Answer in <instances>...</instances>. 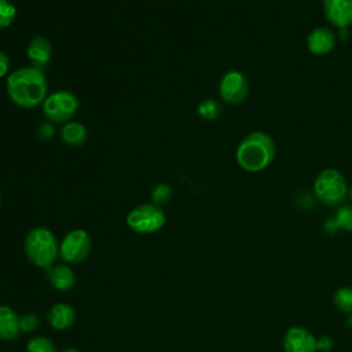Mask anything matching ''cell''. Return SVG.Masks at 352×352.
Masks as SVG:
<instances>
[{"mask_svg":"<svg viewBox=\"0 0 352 352\" xmlns=\"http://www.w3.org/2000/svg\"><path fill=\"white\" fill-rule=\"evenodd\" d=\"M6 88L14 104L32 109L47 98V78L41 69L34 66L19 67L7 76Z\"/></svg>","mask_w":352,"mask_h":352,"instance_id":"cell-1","label":"cell"},{"mask_svg":"<svg viewBox=\"0 0 352 352\" xmlns=\"http://www.w3.org/2000/svg\"><path fill=\"white\" fill-rule=\"evenodd\" d=\"M276 155L274 139L263 132L253 131L248 133L238 144L235 151L236 164L246 172L257 173L267 169Z\"/></svg>","mask_w":352,"mask_h":352,"instance_id":"cell-2","label":"cell"},{"mask_svg":"<svg viewBox=\"0 0 352 352\" xmlns=\"http://www.w3.org/2000/svg\"><path fill=\"white\" fill-rule=\"evenodd\" d=\"M59 246L55 235L45 227L32 228L25 238V253L37 267L48 268L58 257Z\"/></svg>","mask_w":352,"mask_h":352,"instance_id":"cell-3","label":"cell"},{"mask_svg":"<svg viewBox=\"0 0 352 352\" xmlns=\"http://www.w3.org/2000/svg\"><path fill=\"white\" fill-rule=\"evenodd\" d=\"M314 192L324 205H338L348 197L344 175L336 168H324L314 180Z\"/></svg>","mask_w":352,"mask_h":352,"instance_id":"cell-4","label":"cell"},{"mask_svg":"<svg viewBox=\"0 0 352 352\" xmlns=\"http://www.w3.org/2000/svg\"><path fill=\"white\" fill-rule=\"evenodd\" d=\"M78 98L70 91H55L41 103L43 114L52 124L69 122L78 110Z\"/></svg>","mask_w":352,"mask_h":352,"instance_id":"cell-5","label":"cell"},{"mask_svg":"<svg viewBox=\"0 0 352 352\" xmlns=\"http://www.w3.org/2000/svg\"><path fill=\"white\" fill-rule=\"evenodd\" d=\"M126 224L139 234L155 232L165 224V213L155 204H142L128 213Z\"/></svg>","mask_w":352,"mask_h":352,"instance_id":"cell-6","label":"cell"},{"mask_svg":"<svg viewBox=\"0 0 352 352\" xmlns=\"http://www.w3.org/2000/svg\"><path fill=\"white\" fill-rule=\"evenodd\" d=\"M219 94L223 102L236 106L249 95V82L246 76L235 69L227 70L219 84Z\"/></svg>","mask_w":352,"mask_h":352,"instance_id":"cell-7","label":"cell"},{"mask_svg":"<svg viewBox=\"0 0 352 352\" xmlns=\"http://www.w3.org/2000/svg\"><path fill=\"white\" fill-rule=\"evenodd\" d=\"M91 246V236L87 231L73 230L60 243V256L67 263H80L88 257Z\"/></svg>","mask_w":352,"mask_h":352,"instance_id":"cell-8","label":"cell"},{"mask_svg":"<svg viewBox=\"0 0 352 352\" xmlns=\"http://www.w3.org/2000/svg\"><path fill=\"white\" fill-rule=\"evenodd\" d=\"M323 12L333 26L346 29L352 23V0H323Z\"/></svg>","mask_w":352,"mask_h":352,"instance_id":"cell-9","label":"cell"},{"mask_svg":"<svg viewBox=\"0 0 352 352\" xmlns=\"http://www.w3.org/2000/svg\"><path fill=\"white\" fill-rule=\"evenodd\" d=\"M336 33L327 26L312 29L307 36V48L312 55L323 56L331 52L336 47Z\"/></svg>","mask_w":352,"mask_h":352,"instance_id":"cell-10","label":"cell"},{"mask_svg":"<svg viewBox=\"0 0 352 352\" xmlns=\"http://www.w3.org/2000/svg\"><path fill=\"white\" fill-rule=\"evenodd\" d=\"M318 340L304 327H292L283 338L285 352H315Z\"/></svg>","mask_w":352,"mask_h":352,"instance_id":"cell-11","label":"cell"},{"mask_svg":"<svg viewBox=\"0 0 352 352\" xmlns=\"http://www.w3.org/2000/svg\"><path fill=\"white\" fill-rule=\"evenodd\" d=\"M26 55L34 67H44L52 55V44L44 36H34L26 48Z\"/></svg>","mask_w":352,"mask_h":352,"instance_id":"cell-12","label":"cell"},{"mask_svg":"<svg viewBox=\"0 0 352 352\" xmlns=\"http://www.w3.org/2000/svg\"><path fill=\"white\" fill-rule=\"evenodd\" d=\"M74 318H76V312L73 307L66 302L54 304L48 314V322L51 327H54L55 330L67 329L74 322Z\"/></svg>","mask_w":352,"mask_h":352,"instance_id":"cell-13","label":"cell"},{"mask_svg":"<svg viewBox=\"0 0 352 352\" xmlns=\"http://www.w3.org/2000/svg\"><path fill=\"white\" fill-rule=\"evenodd\" d=\"M19 318L16 312L6 305L0 307V338L11 341L19 334Z\"/></svg>","mask_w":352,"mask_h":352,"instance_id":"cell-14","label":"cell"},{"mask_svg":"<svg viewBox=\"0 0 352 352\" xmlns=\"http://www.w3.org/2000/svg\"><path fill=\"white\" fill-rule=\"evenodd\" d=\"M60 139L70 147H80L88 139V131L84 124L78 121L65 122L60 129Z\"/></svg>","mask_w":352,"mask_h":352,"instance_id":"cell-15","label":"cell"},{"mask_svg":"<svg viewBox=\"0 0 352 352\" xmlns=\"http://www.w3.org/2000/svg\"><path fill=\"white\" fill-rule=\"evenodd\" d=\"M48 279L51 285L59 292L70 290L74 286V280H76L73 270L66 264H59L51 268L48 272Z\"/></svg>","mask_w":352,"mask_h":352,"instance_id":"cell-16","label":"cell"},{"mask_svg":"<svg viewBox=\"0 0 352 352\" xmlns=\"http://www.w3.org/2000/svg\"><path fill=\"white\" fill-rule=\"evenodd\" d=\"M197 111L204 120L212 121V120H216L221 114V106L214 99H204L199 102Z\"/></svg>","mask_w":352,"mask_h":352,"instance_id":"cell-17","label":"cell"},{"mask_svg":"<svg viewBox=\"0 0 352 352\" xmlns=\"http://www.w3.org/2000/svg\"><path fill=\"white\" fill-rule=\"evenodd\" d=\"M16 16V8L10 0H0V29L8 28Z\"/></svg>","mask_w":352,"mask_h":352,"instance_id":"cell-18","label":"cell"},{"mask_svg":"<svg viewBox=\"0 0 352 352\" xmlns=\"http://www.w3.org/2000/svg\"><path fill=\"white\" fill-rule=\"evenodd\" d=\"M334 304L342 312H352V289L341 287L334 294Z\"/></svg>","mask_w":352,"mask_h":352,"instance_id":"cell-19","label":"cell"},{"mask_svg":"<svg viewBox=\"0 0 352 352\" xmlns=\"http://www.w3.org/2000/svg\"><path fill=\"white\" fill-rule=\"evenodd\" d=\"M26 348H28V352H56L54 342L50 338L43 336H37L29 340Z\"/></svg>","mask_w":352,"mask_h":352,"instance_id":"cell-20","label":"cell"},{"mask_svg":"<svg viewBox=\"0 0 352 352\" xmlns=\"http://www.w3.org/2000/svg\"><path fill=\"white\" fill-rule=\"evenodd\" d=\"M334 221L338 228L345 231H352V205L341 206L334 217Z\"/></svg>","mask_w":352,"mask_h":352,"instance_id":"cell-21","label":"cell"},{"mask_svg":"<svg viewBox=\"0 0 352 352\" xmlns=\"http://www.w3.org/2000/svg\"><path fill=\"white\" fill-rule=\"evenodd\" d=\"M170 197H172V188L166 183H158L151 190L153 204H155L158 206L166 204L170 199Z\"/></svg>","mask_w":352,"mask_h":352,"instance_id":"cell-22","label":"cell"},{"mask_svg":"<svg viewBox=\"0 0 352 352\" xmlns=\"http://www.w3.org/2000/svg\"><path fill=\"white\" fill-rule=\"evenodd\" d=\"M38 326V318L34 314H26L19 318V327L22 331H33Z\"/></svg>","mask_w":352,"mask_h":352,"instance_id":"cell-23","label":"cell"},{"mask_svg":"<svg viewBox=\"0 0 352 352\" xmlns=\"http://www.w3.org/2000/svg\"><path fill=\"white\" fill-rule=\"evenodd\" d=\"M54 135H55V128H54V125H52V122H44V124H41L38 128H37V138L40 139V140H50V139H52L54 138Z\"/></svg>","mask_w":352,"mask_h":352,"instance_id":"cell-24","label":"cell"},{"mask_svg":"<svg viewBox=\"0 0 352 352\" xmlns=\"http://www.w3.org/2000/svg\"><path fill=\"white\" fill-rule=\"evenodd\" d=\"M10 70V59L8 55L0 50V78L6 77Z\"/></svg>","mask_w":352,"mask_h":352,"instance_id":"cell-25","label":"cell"},{"mask_svg":"<svg viewBox=\"0 0 352 352\" xmlns=\"http://www.w3.org/2000/svg\"><path fill=\"white\" fill-rule=\"evenodd\" d=\"M318 348L320 349V351H330L331 349V346H333V340L330 338V337H322L320 340H318Z\"/></svg>","mask_w":352,"mask_h":352,"instance_id":"cell-26","label":"cell"},{"mask_svg":"<svg viewBox=\"0 0 352 352\" xmlns=\"http://www.w3.org/2000/svg\"><path fill=\"white\" fill-rule=\"evenodd\" d=\"M62 352H80V351H77V349H74V348H66V349H63Z\"/></svg>","mask_w":352,"mask_h":352,"instance_id":"cell-27","label":"cell"},{"mask_svg":"<svg viewBox=\"0 0 352 352\" xmlns=\"http://www.w3.org/2000/svg\"><path fill=\"white\" fill-rule=\"evenodd\" d=\"M348 197L351 198V201H352V187L351 188H348Z\"/></svg>","mask_w":352,"mask_h":352,"instance_id":"cell-28","label":"cell"},{"mask_svg":"<svg viewBox=\"0 0 352 352\" xmlns=\"http://www.w3.org/2000/svg\"><path fill=\"white\" fill-rule=\"evenodd\" d=\"M0 201H1V195H0Z\"/></svg>","mask_w":352,"mask_h":352,"instance_id":"cell-29","label":"cell"}]
</instances>
